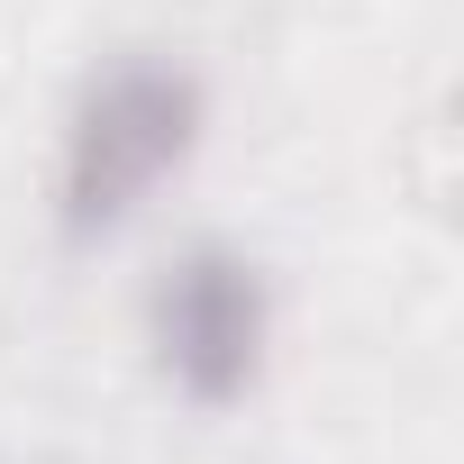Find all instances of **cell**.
<instances>
[{
    "instance_id": "obj_1",
    "label": "cell",
    "mask_w": 464,
    "mask_h": 464,
    "mask_svg": "<svg viewBox=\"0 0 464 464\" xmlns=\"http://www.w3.org/2000/svg\"><path fill=\"white\" fill-rule=\"evenodd\" d=\"M209 137V82L200 64L164 55V46H128L110 64H92V82L73 92L64 128H55V173H46V218L64 246H110L155 209V191L200 155Z\"/></svg>"
},
{
    "instance_id": "obj_2",
    "label": "cell",
    "mask_w": 464,
    "mask_h": 464,
    "mask_svg": "<svg viewBox=\"0 0 464 464\" xmlns=\"http://www.w3.org/2000/svg\"><path fill=\"white\" fill-rule=\"evenodd\" d=\"M146 355L155 382L191 410L256 401L274 364V274L237 237H191L146 292Z\"/></svg>"
}]
</instances>
